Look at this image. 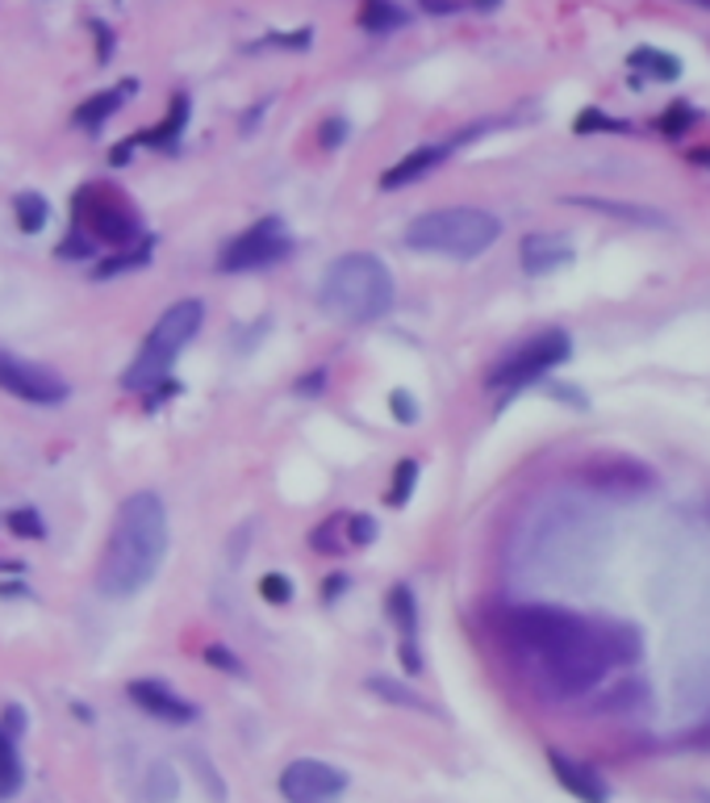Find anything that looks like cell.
I'll return each mask as SVG.
<instances>
[{"instance_id": "obj_1", "label": "cell", "mask_w": 710, "mask_h": 803, "mask_svg": "<svg viewBox=\"0 0 710 803\" xmlns=\"http://www.w3.org/2000/svg\"><path fill=\"white\" fill-rule=\"evenodd\" d=\"M168 553V511L159 494H130L113 519L109 544L96 570V586L109 598H130L147 586Z\"/></svg>"}, {"instance_id": "obj_2", "label": "cell", "mask_w": 710, "mask_h": 803, "mask_svg": "<svg viewBox=\"0 0 710 803\" xmlns=\"http://www.w3.org/2000/svg\"><path fill=\"white\" fill-rule=\"evenodd\" d=\"M322 306L343 323H373L393 306V277L368 251H347L326 264Z\"/></svg>"}, {"instance_id": "obj_3", "label": "cell", "mask_w": 710, "mask_h": 803, "mask_svg": "<svg viewBox=\"0 0 710 803\" xmlns=\"http://www.w3.org/2000/svg\"><path fill=\"white\" fill-rule=\"evenodd\" d=\"M502 234V222L489 210L477 206H448V210L418 213L406 227V243L427 255H448V260H477Z\"/></svg>"}, {"instance_id": "obj_4", "label": "cell", "mask_w": 710, "mask_h": 803, "mask_svg": "<svg viewBox=\"0 0 710 803\" xmlns=\"http://www.w3.org/2000/svg\"><path fill=\"white\" fill-rule=\"evenodd\" d=\"M201 319H206V306L192 302V298L164 310L159 323L150 326L147 344L138 347V356H134L130 368H126L122 385L143 394V389H155V385L168 382L171 364L180 361V352H185V347L192 344V335L201 331Z\"/></svg>"}, {"instance_id": "obj_5", "label": "cell", "mask_w": 710, "mask_h": 803, "mask_svg": "<svg viewBox=\"0 0 710 803\" xmlns=\"http://www.w3.org/2000/svg\"><path fill=\"white\" fill-rule=\"evenodd\" d=\"M589 619L577 612H564V607H547V603H531V607H510L502 619L505 636L531 657L561 649L564 640H573Z\"/></svg>"}, {"instance_id": "obj_6", "label": "cell", "mask_w": 710, "mask_h": 803, "mask_svg": "<svg viewBox=\"0 0 710 803\" xmlns=\"http://www.w3.org/2000/svg\"><path fill=\"white\" fill-rule=\"evenodd\" d=\"M75 222H80V234L93 239V243H105V248H130L138 239V218H134L122 197L113 189H80L75 197Z\"/></svg>"}, {"instance_id": "obj_7", "label": "cell", "mask_w": 710, "mask_h": 803, "mask_svg": "<svg viewBox=\"0 0 710 803\" xmlns=\"http://www.w3.org/2000/svg\"><path fill=\"white\" fill-rule=\"evenodd\" d=\"M568 352H573V340H568L564 331H543V335H535V340H526V344L514 347V352L489 373V389H523V385L540 382L547 368H556V364L568 361Z\"/></svg>"}, {"instance_id": "obj_8", "label": "cell", "mask_w": 710, "mask_h": 803, "mask_svg": "<svg viewBox=\"0 0 710 803\" xmlns=\"http://www.w3.org/2000/svg\"><path fill=\"white\" fill-rule=\"evenodd\" d=\"M289 251H293V239L284 234L281 218H263V222H255L251 230H243L239 239L226 243L218 268H222V272H251V268L276 264V260H284Z\"/></svg>"}, {"instance_id": "obj_9", "label": "cell", "mask_w": 710, "mask_h": 803, "mask_svg": "<svg viewBox=\"0 0 710 803\" xmlns=\"http://www.w3.org/2000/svg\"><path fill=\"white\" fill-rule=\"evenodd\" d=\"M0 389L21 401H34V406H59L67 398V382L59 373L21 361V356L4 352V347H0Z\"/></svg>"}, {"instance_id": "obj_10", "label": "cell", "mask_w": 710, "mask_h": 803, "mask_svg": "<svg viewBox=\"0 0 710 803\" xmlns=\"http://www.w3.org/2000/svg\"><path fill=\"white\" fill-rule=\"evenodd\" d=\"M343 791H347V774L319 758H297L281 774V795L289 803H335Z\"/></svg>"}, {"instance_id": "obj_11", "label": "cell", "mask_w": 710, "mask_h": 803, "mask_svg": "<svg viewBox=\"0 0 710 803\" xmlns=\"http://www.w3.org/2000/svg\"><path fill=\"white\" fill-rule=\"evenodd\" d=\"M130 699L143 711H147V716H155V720H168V724H192V720H197V708H192L188 699H180V695H176L171 687L155 682V678H134V682H130Z\"/></svg>"}, {"instance_id": "obj_12", "label": "cell", "mask_w": 710, "mask_h": 803, "mask_svg": "<svg viewBox=\"0 0 710 803\" xmlns=\"http://www.w3.org/2000/svg\"><path fill=\"white\" fill-rule=\"evenodd\" d=\"M547 762H552L556 783H561L568 795H577L581 803H606V800H610L606 783H602L589 765H581V762H573V758H564V753H556V749L547 753Z\"/></svg>"}, {"instance_id": "obj_13", "label": "cell", "mask_w": 710, "mask_h": 803, "mask_svg": "<svg viewBox=\"0 0 710 803\" xmlns=\"http://www.w3.org/2000/svg\"><path fill=\"white\" fill-rule=\"evenodd\" d=\"M519 260H523V272L547 277L556 268L573 264V248H568V239H561V234H526Z\"/></svg>"}, {"instance_id": "obj_14", "label": "cell", "mask_w": 710, "mask_h": 803, "mask_svg": "<svg viewBox=\"0 0 710 803\" xmlns=\"http://www.w3.org/2000/svg\"><path fill=\"white\" fill-rule=\"evenodd\" d=\"M456 147H460V138H451V143H443V147H418V152H410L401 164H393L389 173L380 176V189H401V185L422 180V176H427L430 168H439Z\"/></svg>"}, {"instance_id": "obj_15", "label": "cell", "mask_w": 710, "mask_h": 803, "mask_svg": "<svg viewBox=\"0 0 710 803\" xmlns=\"http://www.w3.org/2000/svg\"><path fill=\"white\" fill-rule=\"evenodd\" d=\"M389 615L393 624L401 628V661L410 674L422 669V657H418V612H414V594L406 586H393L389 591Z\"/></svg>"}, {"instance_id": "obj_16", "label": "cell", "mask_w": 710, "mask_h": 803, "mask_svg": "<svg viewBox=\"0 0 710 803\" xmlns=\"http://www.w3.org/2000/svg\"><path fill=\"white\" fill-rule=\"evenodd\" d=\"M134 88H138V84H134V80H126V84H117V88H109V93L88 96V101H84V105L75 109V122H80L84 131H96V126H101L105 117L117 114V109L126 105V96H130Z\"/></svg>"}, {"instance_id": "obj_17", "label": "cell", "mask_w": 710, "mask_h": 803, "mask_svg": "<svg viewBox=\"0 0 710 803\" xmlns=\"http://www.w3.org/2000/svg\"><path fill=\"white\" fill-rule=\"evenodd\" d=\"M185 122H188V96H176L168 105V117H164L155 131L134 134L130 143L134 147H138V143H143V147H171V143L180 138V131H185Z\"/></svg>"}, {"instance_id": "obj_18", "label": "cell", "mask_w": 710, "mask_h": 803, "mask_svg": "<svg viewBox=\"0 0 710 803\" xmlns=\"http://www.w3.org/2000/svg\"><path fill=\"white\" fill-rule=\"evenodd\" d=\"M21 779H25V770H21V758L13 749V737L0 728V800H13L21 791Z\"/></svg>"}, {"instance_id": "obj_19", "label": "cell", "mask_w": 710, "mask_h": 803, "mask_svg": "<svg viewBox=\"0 0 710 803\" xmlns=\"http://www.w3.org/2000/svg\"><path fill=\"white\" fill-rule=\"evenodd\" d=\"M631 67H636V72H648L652 80H677L681 76V63H677L669 51H652V46L631 51Z\"/></svg>"}, {"instance_id": "obj_20", "label": "cell", "mask_w": 710, "mask_h": 803, "mask_svg": "<svg viewBox=\"0 0 710 803\" xmlns=\"http://www.w3.org/2000/svg\"><path fill=\"white\" fill-rule=\"evenodd\" d=\"M176 791H180V783H176V770H171L168 762L150 765L147 779H143V800H147V803H171V800H176Z\"/></svg>"}, {"instance_id": "obj_21", "label": "cell", "mask_w": 710, "mask_h": 803, "mask_svg": "<svg viewBox=\"0 0 710 803\" xmlns=\"http://www.w3.org/2000/svg\"><path fill=\"white\" fill-rule=\"evenodd\" d=\"M13 210H18V227L25 234H38V230L46 227V197H38V192H18L13 197Z\"/></svg>"}, {"instance_id": "obj_22", "label": "cell", "mask_w": 710, "mask_h": 803, "mask_svg": "<svg viewBox=\"0 0 710 803\" xmlns=\"http://www.w3.org/2000/svg\"><path fill=\"white\" fill-rule=\"evenodd\" d=\"M368 690H376V695H380V699H389V703H397V708H414V711H435L427 703V699H422V695H418V690H410V687H397V682H393V678H368Z\"/></svg>"}, {"instance_id": "obj_23", "label": "cell", "mask_w": 710, "mask_h": 803, "mask_svg": "<svg viewBox=\"0 0 710 803\" xmlns=\"http://www.w3.org/2000/svg\"><path fill=\"white\" fill-rule=\"evenodd\" d=\"M577 206H589V210H602V213H615V218H631V222H644V227H665V218L660 213H644L636 206H618V201H598V197H577Z\"/></svg>"}, {"instance_id": "obj_24", "label": "cell", "mask_w": 710, "mask_h": 803, "mask_svg": "<svg viewBox=\"0 0 710 803\" xmlns=\"http://www.w3.org/2000/svg\"><path fill=\"white\" fill-rule=\"evenodd\" d=\"M401 21H406V13L397 4H389V0H368L364 4V25L368 30H397Z\"/></svg>"}, {"instance_id": "obj_25", "label": "cell", "mask_w": 710, "mask_h": 803, "mask_svg": "<svg viewBox=\"0 0 710 803\" xmlns=\"http://www.w3.org/2000/svg\"><path fill=\"white\" fill-rule=\"evenodd\" d=\"M414 481H418V460H401L393 469V490H389V507H406L414 494Z\"/></svg>"}, {"instance_id": "obj_26", "label": "cell", "mask_w": 710, "mask_h": 803, "mask_svg": "<svg viewBox=\"0 0 710 803\" xmlns=\"http://www.w3.org/2000/svg\"><path fill=\"white\" fill-rule=\"evenodd\" d=\"M9 532L25 535V540H42L46 535V523H42V515H38L34 507H18V511H9Z\"/></svg>"}, {"instance_id": "obj_27", "label": "cell", "mask_w": 710, "mask_h": 803, "mask_svg": "<svg viewBox=\"0 0 710 803\" xmlns=\"http://www.w3.org/2000/svg\"><path fill=\"white\" fill-rule=\"evenodd\" d=\"M147 255H150L147 243H143V248H134V251H122V255H113V260H101V264H96V277L105 281V277H117V272H126V268L147 264Z\"/></svg>"}, {"instance_id": "obj_28", "label": "cell", "mask_w": 710, "mask_h": 803, "mask_svg": "<svg viewBox=\"0 0 710 803\" xmlns=\"http://www.w3.org/2000/svg\"><path fill=\"white\" fill-rule=\"evenodd\" d=\"M260 594L268 598V603H276V607H284L289 598H293V582L284 574H263L260 577Z\"/></svg>"}, {"instance_id": "obj_29", "label": "cell", "mask_w": 710, "mask_h": 803, "mask_svg": "<svg viewBox=\"0 0 710 803\" xmlns=\"http://www.w3.org/2000/svg\"><path fill=\"white\" fill-rule=\"evenodd\" d=\"M347 540H352L355 549L373 544V540H376V519H368V515H352V519H347Z\"/></svg>"}, {"instance_id": "obj_30", "label": "cell", "mask_w": 710, "mask_h": 803, "mask_svg": "<svg viewBox=\"0 0 710 803\" xmlns=\"http://www.w3.org/2000/svg\"><path fill=\"white\" fill-rule=\"evenodd\" d=\"M690 122H693V109L686 105V101H677L674 109L665 114V122H660V126H665V134H681L686 126H690Z\"/></svg>"}, {"instance_id": "obj_31", "label": "cell", "mask_w": 710, "mask_h": 803, "mask_svg": "<svg viewBox=\"0 0 710 803\" xmlns=\"http://www.w3.org/2000/svg\"><path fill=\"white\" fill-rule=\"evenodd\" d=\"M393 419H397V423H418V401H414L406 389H397V394H393Z\"/></svg>"}, {"instance_id": "obj_32", "label": "cell", "mask_w": 710, "mask_h": 803, "mask_svg": "<svg viewBox=\"0 0 710 803\" xmlns=\"http://www.w3.org/2000/svg\"><path fill=\"white\" fill-rule=\"evenodd\" d=\"M206 661H209V666L226 669V674H243V661H239V657H230V653H226L222 645H209V649H206Z\"/></svg>"}, {"instance_id": "obj_33", "label": "cell", "mask_w": 710, "mask_h": 803, "mask_svg": "<svg viewBox=\"0 0 710 803\" xmlns=\"http://www.w3.org/2000/svg\"><path fill=\"white\" fill-rule=\"evenodd\" d=\"M577 131H627V126H618V122H606V117L598 114V109H585V114L577 117Z\"/></svg>"}, {"instance_id": "obj_34", "label": "cell", "mask_w": 710, "mask_h": 803, "mask_svg": "<svg viewBox=\"0 0 710 803\" xmlns=\"http://www.w3.org/2000/svg\"><path fill=\"white\" fill-rule=\"evenodd\" d=\"M335 528H338V519H331V523H322L319 532H314V549L319 553H335L338 544H335Z\"/></svg>"}, {"instance_id": "obj_35", "label": "cell", "mask_w": 710, "mask_h": 803, "mask_svg": "<svg viewBox=\"0 0 710 803\" xmlns=\"http://www.w3.org/2000/svg\"><path fill=\"white\" fill-rule=\"evenodd\" d=\"M343 134H347V122H343V117H331V122L322 126V147H338Z\"/></svg>"}, {"instance_id": "obj_36", "label": "cell", "mask_w": 710, "mask_h": 803, "mask_svg": "<svg viewBox=\"0 0 710 803\" xmlns=\"http://www.w3.org/2000/svg\"><path fill=\"white\" fill-rule=\"evenodd\" d=\"M88 251H93V243H88L84 234H67L63 248H59V255H88Z\"/></svg>"}, {"instance_id": "obj_37", "label": "cell", "mask_w": 710, "mask_h": 803, "mask_svg": "<svg viewBox=\"0 0 710 803\" xmlns=\"http://www.w3.org/2000/svg\"><path fill=\"white\" fill-rule=\"evenodd\" d=\"M21 728H25V720H21V708H9V728H4V732H9V737H18Z\"/></svg>"}, {"instance_id": "obj_38", "label": "cell", "mask_w": 710, "mask_h": 803, "mask_svg": "<svg viewBox=\"0 0 710 803\" xmlns=\"http://www.w3.org/2000/svg\"><path fill=\"white\" fill-rule=\"evenodd\" d=\"M343 591H347V577L343 574H335L331 582H326V598H335V594H343Z\"/></svg>"}, {"instance_id": "obj_39", "label": "cell", "mask_w": 710, "mask_h": 803, "mask_svg": "<svg viewBox=\"0 0 710 803\" xmlns=\"http://www.w3.org/2000/svg\"><path fill=\"white\" fill-rule=\"evenodd\" d=\"M702 803H710V795H702Z\"/></svg>"}, {"instance_id": "obj_40", "label": "cell", "mask_w": 710, "mask_h": 803, "mask_svg": "<svg viewBox=\"0 0 710 803\" xmlns=\"http://www.w3.org/2000/svg\"><path fill=\"white\" fill-rule=\"evenodd\" d=\"M485 4H493V0H485Z\"/></svg>"}]
</instances>
